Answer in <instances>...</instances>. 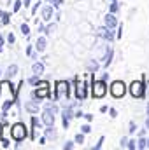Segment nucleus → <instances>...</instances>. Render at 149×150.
<instances>
[{
  "label": "nucleus",
  "instance_id": "nucleus-1",
  "mask_svg": "<svg viewBox=\"0 0 149 150\" xmlns=\"http://www.w3.org/2000/svg\"><path fill=\"white\" fill-rule=\"evenodd\" d=\"M0 101H14L12 86L9 82H2L0 84Z\"/></svg>",
  "mask_w": 149,
  "mask_h": 150
},
{
  "label": "nucleus",
  "instance_id": "nucleus-32",
  "mask_svg": "<svg viewBox=\"0 0 149 150\" xmlns=\"http://www.w3.org/2000/svg\"><path fill=\"white\" fill-rule=\"evenodd\" d=\"M146 126H148V129H149V119H148V122H146Z\"/></svg>",
  "mask_w": 149,
  "mask_h": 150
},
{
  "label": "nucleus",
  "instance_id": "nucleus-12",
  "mask_svg": "<svg viewBox=\"0 0 149 150\" xmlns=\"http://www.w3.org/2000/svg\"><path fill=\"white\" fill-rule=\"evenodd\" d=\"M72 117V110L69 108V110H63V126L67 127L69 126V119Z\"/></svg>",
  "mask_w": 149,
  "mask_h": 150
},
{
  "label": "nucleus",
  "instance_id": "nucleus-3",
  "mask_svg": "<svg viewBox=\"0 0 149 150\" xmlns=\"http://www.w3.org/2000/svg\"><path fill=\"white\" fill-rule=\"evenodd\" d=\"M91 93L95 98H104L105 93H107V87H105V82L104 80H95L93 86H91Z\"/></svg>",
  "mask_w": 149,
  "mask_h": 150
},
{
  "label": "nucleus",
  "instance_id": "nucleus-26",
  "mask_svg": "<svg viewBox=\"0 0 149 150\" xmlns=\"http://www.w3.org/2000/svg\"><path fill=\"white\" fill-rule=\"evenodd\" d=\"M117 11V4L114 2V4H111V12H116Z\"/></svg>",
  "mask_w": 149,
  "mask_h": 150
},
{
  "label": "nucleus",
  "instance_id": "nucleus-33",
  "mask_svg": "<svg viewBox=\"0 0 149 150\" xmlns=\"http://www.w3.org/2000/svg\"><path fill=\"white\" fill-rule=\"evenodd\" d=\"M47 2H53V0H47Z\"/></svg>",
  "mask_w": 149,
  "mask_h": 150
},
{
  "label": "nucleus",
  "instance_id": "nucleus-10",
  "mask_svg": "<svg viewBox=\"0 0 149 150\" xmlns=\"http://www.w3.org/2000/svg\"><path fill=\"white\" fill-rule=\"evenodd\" d=\"M116 25H117L116 18H114L112 14H107V16H105V26H107V28H114Z\"/></svg>",
  "mask_w": 149,
  "mask_h": 150
},
{
  "label": "nucleus",
  "instance_id": "nucleus-4",
  "mask_svg": "<svg viewBox=\"0 0 149 150\" xmlns=\"http://www.w3.org/2000/svg\"><path fill=\"white\" fill-rule=\"evenodd\" d=\"M125 93H126V86L121 82V80H116V82H112L111 86V94L114 98H123L125 96Z\"/></svg>",
  "mask_w": 149,
  "mask_h": 150
},
{
  "label": "nucleus",
  "instance_id": "nucleus-23",
  "mask_svg": "<svg viewBox=\"0 0 149 150\" xmlns=\"http://www.w3.org/2000/svg\"><path fill=\"white\" fill-rule=\"evenodd\" d=\"M28 82H30V84H34V86H35V84H39V77H32V79H30V80H28Z\"/></svg>",
  "mask_w": 149,
  "mask_h": 150
},
{
  "label": "nucleus",
  "instance_id": "nucleus-28",
  "mask_svg": "<svg viewBox=\"0 0 149 150\" xmlns=\"http://www.w3.org/2000/svg\"><path fill=\"white\" fill-rule=\"evenodd\" d=\"M7 40H9V44H12V42H14V35H12V33H9V37H7Z\"/></svg>",
  "mask_w": 149,
  "mask_h": 150
},
{
  "label": "nucleus",
  "instance_id": "nucleus-27",
  "mask_svg": "<svg viewBox=\"0 0 149 150\" xmlns=\"http://www.w3.org/2000/svg\"><path fill=\"white\" fill-rule=\"evenodd\" d=\"M32 122H34V124H35V127H37V120H35V119H34V120H32ZM32 138H34V140H35V138H37V129H35V133H34V136H32Z\"/></svg>",
  "mask_w": 149,
  "mask_h": 150
},
{
  "label": "nucleus",
  "instance_id": "nucleus-25",
  "mask_svg": "<svg viewBox=\"0 0 149 150\" xmlns=\"http://www.w3.org/2000/svg\"><path fill=\"white\" fill-rule=\"evenodd\" d=\"M62 4H63V0H53V5H54V7H60Z\"/></svg>",
  "mask_w": 149,
  "mask_h": 150
},
{
  "label": "nucleus",
  "instance_id": "nucleus-11",
  "mask_svg": "<svg viewBox=\"0 0 149 150\" xmlns=\"http://www.w3.org/2000/svg\"><path fill=\"white\" fill-rule=\"evenodd\" d=\"M51 16H53V7H44V9H42V18H44V21H49Z\"/></svg>",
  "mask_w": 149,
  "mask_h": 150
},
{
  "label": "nucleus",
  "instance_id": "nucleus-5",
  "mask_svg": "<svg viewBox=\"0 0 149 150\" xmlns=\"http://www.w3.org/2000/svg\"><path fill=\"white\" fill-rule=\"evenodd\" d=\"M130 93H132V96L133 98H140V96H144V86H142V82H132V86H130Z\"/></svg>",
  "mask_w": 149,
  "mask_h": 150
},
{
  "label": "nucleus",
  "instance_id": "nucleus-19",
  "mask_svg": "<svg viewBox=\"0 0 149 150\" xmlns=\"http://www.w3.org/2000/svg\"><path fill=\"white\" fill-rule=\"evenodd\" d=\"M27 110H28V112H37V107L32 105V103H28V105H27Z\"/></svg>",
  "mask_w": 149,
  "mask_h": 150
},
{
  "label": "nucleus",
  "instance_id": "nucleus-2",
  "mask_svg": "<svg viewBox=\"0 0 149 150\" xmlns=\"http://www.w3.org/2000/svg\"><path fill=\"white\" fill-rule=\"evenodd\" d=\"M11 136H12L16 142L25 140V138H27V127H25V124H21V122L14 124V126L11 127Z\"/></svg>",
  "mask_w": 149,
  "mask_h": 150
},
{
  "label": "nucleus",
  "instance_id": "nucleus-18",
  "mask_svg": "<svg viewBox=\"0 0 149 150\" xmlns=\"http://www.w3.org/2000/svg\"><path fill=\"white\" fill-rule=\"evenodd\" d=\"M146 147H148V142H146L144 138H140V140H139V149H146Z\"/></svg>",
  "mask_w": 149,
  "mask_h": 150
},
{
  "label": "nucleus",
  "instance_id": "nucleus-6",
  "mask_svg": "<svg viewBox=\"0 0 149 150\" xmlns=\"http://www.w3.org/2000/svg\"><path fill=\"white\" fill-rule=\"evenodd\" d=\"M58 87H56V98H67L69 96V84L67 82H58L56 84Z\"/></svg>",
  "mask_w": 149,
  "mask_h": 150
},
{
  "label": "nucleus",
  "instance_id": "nucleus-29",
  "mask_svg": "<svg viewBox=\"0 0 149 150\" xmlns=\"http://www.w3.org/2000/svg\"><path fill=\"white\" fill-rule=\"evenodd\" d=\"M128 149H135V142H130L128 143Z\"/></svg>",
  "mask_w": 149,
  "mask_h": 150
},
{
  "label": "nucleus",
  "instance_id": "nucleus-7",
  "mask_svg": "<svg viewBox=\"0 0 149 150\" xmlns=\"http://www.w3.org/2000/svg\"><path fill=\"white\" fill-rule=\"evenodd\" d=\"M39 86H40V89L34 91V96L35 98H46L49 94V84L47 82H39Z\"/></svg>",
  "mask_w": 149,
  "mask_h": 150
},
{
  "label": "nucleus",
  "instance_id": "nucleus-20",
  "mask_svg": "<svg viewBox=\"0 0 149 150\" xmlns=\"http://www.w3.org/2000/svg\"><path fill=\"white\" fill-rule=\"evenodd\" d=\"M19 9H21V2L16 0V2H14V11H19Z\"/></svg>",
  "mask_w": 149,
  "mask_h": 150
},
{
  "label": "nucleus",
  "instance_id": "nucleus-24",
  "mask_svg": "<svg viewBox=\"0 0 149 150\" xmlns=\"http://www.w3.org/2000/svg\"><path fill=\"white\" fill-rule=\"evenodd\" d=\"M81 129H82V133H90V131H91V127H90L88 124H86V126H82Z\"/></svg>",
  "mask_w": 149,
  "mask_h": 150
},
{
  "label": "nucleus",
  "instance_id": "nucleus-14",
  "mask_svg": "<svg viewBox=\"0 0 149 150\" xmlns=\"http://www.w3.org/2000/svg\"><path fill=\"white\" fill-rule=\"evenodd\" d=\"M37 49L39 51H44V49H46V38L44 37L37 38Z\"/></svg>",
  "mask_w": 149,
  "mask_h": 150
},
{
  "label": "nucleus",
  "instance_id": "nucleus-21",
  "mask_svg": "<svg viewBox=\"0 0 149 150\" xmlns=\"http://www.w3.org/2000/svg\"><path fill=\"white\" fill-rule=\"evenodd\" d=\"M54 32V25H49L47 28H46V33H53Z\"/></svg>",
  "mask_w": 149,
  "mask_h": 150
},
{
  "label": "nucleus",
  "instance_id": "nucleus-16",
  "mask_svg": "<svg viewBox=\"0 0 149 150\" xmlns=\"http://www.w3.org/2000/svg\"><path fill=\"white\" fill-rule=\"evenodd\" d=\"M16 72H18V67H16V65H11V67L7 68V74L11 75V77H12V75H16Z\"/></svg>",
  "mask_w": 149,
  "mask_h": 150
},
{
  "label": "nucleus",
  "instance_id": "nucleus-17",
  "mask_svg": "<svg viewBox=\"0 0 149 150\" xmlns=\"http://www.w3.org/2000/svg\"><path fill=\"white\" fill-rule=\"evenodd\" d=\"M21 33H23V35H28V33H30V28H28V25H25V23L21 25Z\"/></svg>",
  "mask_w": 149,
  "mask_h": 150
},
{
  "label": "nucleus",
  "instance_id": "nucleus-22",
  "mask_svg": "<svg viewBox=\"0 0 149 150\" xmlns=\"http://www.w3.org/2000/svg\"><path fill=\"white\" fill-rule=\"evenodd\" d=\"M75 142H77V143H82V142H84V136H82V134H77V136H75Z\"/></svg>",
  "mask_w": 149,
  "mask_h": 150
},
{
  "label": "nucleus",
  "instance_id": "nucleus-30",
  "mask_svg": "<svg viewBox=\"0 0 149 150\" xmlns=\"http://www.w3.org/2000/svg\"><path fill=\"white\" fill-rule=\"evenodd\" d=\"M30 5V0H25V7H28Z\"/></svg>",
  "mask_w": 149,
  "mask_h": 150
},
{
  "label": "nucleus",
  "instance_id": "nucleus-8",
  "mask_svg": "<svg viewBox=\"0 0 149 150\" xmlns=\"http://www.w3.org/2000/svg\"><path fill=\"white\" fill-rule=\"evenodd\" d=\"M42 120H44L46 126H53L54 124V115L51 113V108H47L46 112L42 113Z\"/></svg>",
  "mask_w": 149,
  "mask_h": 150
},
{
  "label": "nucleus",
  "instance_id": "nucleus-31",
  "mask_svg": "<svg viewBox=\"0 0 149 150\" xmlns=\"http://www.w3.org/2000/svg\"><path fill=\"white\" fill-rule=\"evenodd\" d=\"M2 44H4V38L0 37V51H2Z\"/></svg>",
  "mask_w": 149,
  "mask_h": 150
},
{
  "label": "nucleus",
  "instance_id": "nucleus-9",
  "mask_svg": "<svg viewBox=\"0 0 149 150\" xmlns=\"http://www.w3.org/2000/svg\"><path fill=\"white\" fill-rule=\"evenodd\" d=\"M98 35H100V37H104V38H107V40H112V38H114V33L111 32V28H109V30L100 28V30H98Z\"/></svg>",
  "mask_w": 149,
  "mask_h": 150
},
{
  "label": "nucleus",
  "instance_id": "nucleus-15",
  "mask_svg": "<svg viewBox=\"0 0 149 150\" xmlns=\"http://www.w3.org/2000/svg\"><path fill=\"white\" fill-rule=\"evenodd\" d=\"M0 16H2V25H7V23H9V18H11V16H9L7 12H4V11H0Z\"/></svg>",
  "mask_w": 149,
  "mask_h": 150
},
{
  "label": "nucleus",
  "instance_id": "nucleus-13",
  "mask_svg": "<svg viewBox=\"0 0 149 150\" xmlns=\"http://www.w3.org/2000/svg\"><path fill=\"white\" fill-rule=\"evenodd\" d=\"M32 70H34V74H37V75L42 74V72H44V65H42V63H35Z\"/></svg>",
  "mask_w": 149,
  "mask_h": 150
}]
</instances>
